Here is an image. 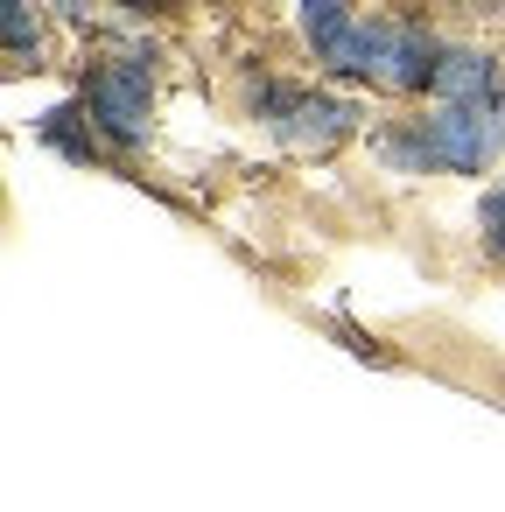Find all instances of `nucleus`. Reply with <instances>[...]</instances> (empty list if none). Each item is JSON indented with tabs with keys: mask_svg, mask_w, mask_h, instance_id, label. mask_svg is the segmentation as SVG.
Listing matches in <instances>:
<instances>
[{
	"mask_svg": "<svg viewBox=\"0 0 505 512\" xmlns=\"http://www.w3.org/2000/svg\"><path fill=\"white\" fill-rule=\"evenodd\" d=\"M337 71H358V78H379V85H428V78H435L421 29H407V22H393V15L358 22L351 43H344V57H337Z\"/></svg>",
	"mask_w": 505,
	"mask_h": 512,
	"instance_id": "1",
	"label": "nucleus"
},
{
	"mask_svg": "<svg viewBox=\"0 0 505 512\" xmlns=\"http://www.w3.org/2000/svg\"><path fill=\"white\" fill-rule=\"evenodd\" d=\"M505 127L491 120V106H442L435 120L414 127V155L421 162H442V169H484L498 155Z\"/></svg>",
	"mask_w": 505,
	"mask_h": 512,
	"instance_id": "2",
	"label": "nucleus"
},
{
	"mask_svg": "<svg viewBox=\"0 0 505 512\" xmlns=\"http://www.w3.org/2000/svg\"><path fill=\"white\" fill-rule=\"evenodd\" d=\"M148 99H155V78L141 57H113L99 78H92V120L113 134V141H141L148 134Z\"/></svg>",
	"mask_w": 505,
	"mask_h": 512,
	"instance_id": "3",
	"label": "nucleus"
},
{
	"mask_svg": "<svg viewBox=\"0 0 505 512\" xmlns=\"http://www.w3.org/2000/svg\"><path fill=\"white\" fill-rule=\"evenodd\" d=\"M267 106H274V127H281V141H295V148H337V141L351 134V106H337V99L274 92Z\"/></svg>",
	"mask_w": 505,
	"mask_h": 512,
	"instance_id": "4",
	"label": "nucleus"
},
{
	"mask_svg": "<svg viewBox=\"0 0 505 512\" xmlns=\"http://www.w3.org/2000/svg\"><path fill=\"white\" fill-rule=\"evenodd\" d=\"M428 85H435L449 106H491V64H484L477 50H456V57H442Z\"/></svg>",
	"mask_w": 505,
	"mask_h": 512,
	"instance_id": "5",
	"label": "nucleus"
},
{
	"mask_svg": "<svg viewBox=\"0 0 505 512\" xmlns=\"http://www.w3.org/2000/svg\"><path fill=\"white\" fill-rule=\"evenodd\" d=\"M302 29H309V43H316V57H323V64H337L358 22H351V15L337 8V0H302Z\"/></svg>",
	"mask_w": 505,
	"mask_h": 512,
	"instance_id": "6",
	"label": "nucleus"
},
{
	"mask_svg": "<svg viewBox=\"0 0 505 512\" xmlns=\"http://www.w3.org/2000/svg\"><path fill=\"white\" fill-rule=\"evenodd\" d=\"M484 246H491V253L505 260V183H498V190L484 197Z\"/></svg>",
	"mask_w": 505,
	"mask_h": 512,
	"instance_id": "7",
	"label": "nucleus"
},
{
	"mask_svg": "<svg viewBox=\"0 0 505 512\" xmlns=\"http://www.w3.org/2000/svg\"><path fill=\"white\" fill-rule=\"evenodd\" d=\"M0 8H8V15H0V22H8V50H29V43H36V29H29V8H22V0H0Z\"/></svg>",
	"mask_w": 505,
	"mask_h": 512,
	"instance_id": "8",
	"label": "nucleus"
},
{
	"mask_svg": "<svg viewBox=\"0 0 505 512\" xmlns=\"http://www.w3.org/2000/svg\"><path fill=\"white\" fill-rule=\"evenodd\" d=\"M127 8H155V0H127Z\"/></svg>",
	"mask_w": 505,
	"mask_h": 512,
	"instance_id": "9",
	"label": "nucleus"
},
{
	"mask_svg": "<svg viewBox=\"0 0 505 512\" xmlns=\"http://www.w3.org/2000/svg\"><path fill=\"white\" fill-rule=\"evenodd\" d=\"M64 8H85V0H64Z\"/></svg>",
	"mask_w": 505,
	"mask_h": 512,
	"instance_id": "10",
	"label": "nucleus"
}]
</instances>
